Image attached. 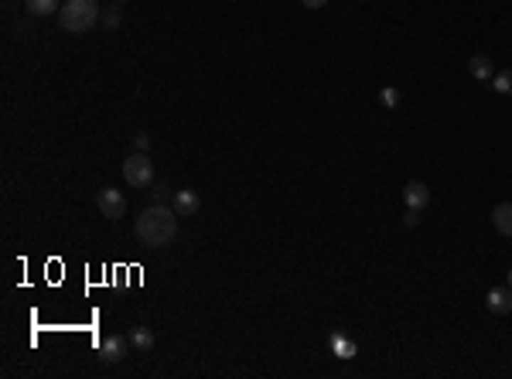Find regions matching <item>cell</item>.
Wrapping results in <instances>:
<instances>
[{"label": "cell", "instance_id": "cell-1", "mask_svg": "<svg viewBox=\"0 0 512 379\" xmlns=\"http://www.w3.org/2000/svg\"><path fill=\"white\" fill-rule=\"evenodd\" d=\"M178 212H174V205H168V202H157V205L144 208L140 212V219H137V240L144 242L147 250H164V246H171L174 242V236H178Z\"/></svg>", "mask_w": 512, "mask_h": 379}, {"label": "cell", "instance_id": "cell-2", "mask_svg": "<svg viewBox=\"0 0 512 379\" xmlns=\"http://www.w3.org/2000/svg\"><path fill=\"white\" fill-rule=\"evenodd\" d=\"M102 11H100V0H65L62 11H58V24L72 31V35H85L100 24Z\"/></svg>", "mask_w": 512, "mask_h": 379}, {"label": "cell", "instance_id": "cell-3", "mask_svg": "<svg viewBox=\"0 0 512 379\" xmlns=\"http://www.w3.org/2000/svg\"><path fill=\"white\" fill-rule=\"evenodd\" d=\"M123 178L130 181V188H154V161H151V154L134 151V154L123 161Z\"/></svg>", "mask_w": 512, "mask_h": 379}, {"label": "cell", "instance_id": "cell-4", "mask_svg": "<svg viewBox=\"0 0 512 379\" xmlns=\"http://www.w3.org/2000/svg\"><path fill=\"white\" fill-rule=\"evenodd\" d=\"M96 205H100L102 219H123L127 215V198H123V191L117 188H102L96 195Z\"/></svg>", "mask_w": 512, "mask_h": 379}, {"label": "cell", "instance_id": "cell-5", "mask_svg": "<svg viewBox=\"0 0 512 379\" xmlns=\"http://www.w3.org/2000/svg\"><path fill=\"white\" fill-rule=\"evenodd\" d=\"M130 356V338H123V335H106L100 345V359L106 362V365H117V362H123Z\"/></svg>", "mask_w": 512, "mask_h": 379}, {"label": "cell", "instance_id": "cell-6", "mask_svg": "<svg viewBox=\"0 0 512 379\" xmlns=\"http://www.w3.org/2000/svg\"><path fill=\"white\" fill-rule=\"evenodd\" d=\"M171 205H174V212L181 215V219H191L198 208H202V198H198V191H191V188H181V191H174V198H171Z\"/></svg>", "mask_w": 512, "mask_h": 379}, {"label": "cell", "instance_id": "cell-7", "mask_svg": "<svg viewBox=\"0 0 512 379\" xmlns=\"http://www.w3.org/2000/svg\"><path fill=\"white\" fill-rule=\"evenodd\" d=\"M403 202H407V208L424 212V208L430 205V188H427L424 181H407V185H403Z\"/></svg>", "mask_w": 512, "mask_h": 379}, {"label": "cell", "instance_id": "cell-8", "mask_svg": "<svg viewBox=\"0 0 512 379\" xmlns=\"http://www.w3.org/2000/svg\"><path fill=\"white\" fill-rule=\"evenodd\" d=\"M485 304H489L492 314H512V287H492Z\"/></svg>", "mask_w": 512, "mask_h": 379}, {"label": "cell", "instance_id": "cell-9", "mask_svg": "<svg viewBox=\"0 0 512 379\" xmlns=\"http://www.w3.org/2000/svg\"><path fill=\"white\" fill-rule=\"evenodd\" d=\"M468 72L475 75L478 82H489L495 75V65H492V58L489 55H471V62H468Z\"/></svg>", "mask_w": 512, "mask_h": 379}, {"label": "cell", "instance_id": "cell-10", "mask_svg": "<svg viewBox=\"0 0 512 379\" xmlns=\"http://www.w3.org/2000/svg\"><path fill=\"white\" fill-rule=\"evenodd\" d=\"M492 223L502 236H509L512 240V202H502V205L492 208Z\"/></svg>", "mask_w": 512, "mask_h": 379}, {"label": "cell", "instance_id": "cell-11", "mask_svg": "<svg viewBox=\"0 0 512 379\" xmlns=\"http://www.w3.org/2000/svg\"><path fill=\"white\" fill-rule=\"evenodd\" d=\"M65 0H24V7L31 11L34 18H48V14H58Z\"/></svg>", "mask_w": 512, "mask_h": 379}, {"label": "cell", "instance_id": "cell-12", "mask_svg": "<svg viewBox=\"0 0 512 379\" xmlns=\"http://www.w3.org/2000/svg\"><path fill=\"white\" fill-rule=\"evenodd\" d=\"M130 345H134L137 352H151V348H154L151 328H134V335H130Z\"/></svg>", "mask_w": 512, "mask_h": 379}, {"label": "cell", "instance_id": "cell-13", "mask_svg": "<svg viewBox=\"0 0 512 379\" xmlns=\"http://www.w3.org/2000/svg\"><path fill=\"white\" fill-rule=\"evenodd\" d=\"M119 21H123V14H119V4H113L110 11H102L100 24H102V31H117V28H119Z\"/></svg>", "mask_w": 512, "mask_h": 379}, {"label": "cell", "instance_id": "cell-14", "mask_svg": "<svg viewBox=\"0 0 512 379\" xmlns=\"http://www.w3.org/2000/svg\"><path fill=\"white\" fill-rule=\"evenodd\" d=\"M492 86L502 92V96H512V69H506V72H495L492 75Z\"/></svg>", "mask_w": 512, "mask_h": 379}, {"label": "cell", "instance_id": "cell-15", "mask_svg": "<svg viewBox=\"0 0 512 379\" xmlns=\"http://www.w3.org/2000/svg\"><path fill=\"white\" fill-rule=\"evenodd\" d=\"M154 198H157V202H171V198H174V191H171V185L157 181V185H154Z\"/></svg>", "mask_w": 512, "mask_h": 379}, {"label": "cell", "instance_id": "cell-16", "mask_svg": "<svg viewBox=\"0 0 512 379\" xmlns=\"http://www.w3.org/2000/svg\"><path fill=\"white\" fill-rule=\"evenodd\" d=\"M134 147L147 154V151H151V134H144V130H140V134H134Z\"/></svg>", "mask_w": 512, "mask_h": 379}, {"label": "cell", "instance_id": "cell-17", "mask_svg": "<svg viewBox=\"0 0 512 379\" xmlns=\"http://www.w3.org/2000/svg\"><path fill=\"white\" fill-rule=\"evenodd\" d=\"M403 223H407L410 229H417V225H420V212H417V208H407V219H403Z\"/></svg>", "mask_w": 512, "mask_h": 379}, {"label": "cell", "instance_id": "cell-18", "mask_svg": "<svg viewBox=\"0 0 512 379\" xmlns=\"http://www.w3.org/2000/svg\"><path fill=\"white\" fill-rule=\"evenodd\" d=\"M383 103L396 106V103H400V92H396V89H386V92H383Z\"/></svg>", "mask_w": 512, "mask_h": 379}, {"label": "cell", "instance_id": "cell-19", "mask_svg": "<svg viewBox=\"0 0 512 379\" xmlns=\"http://www.w3.org/2000/svg\"><path fill=\"white\" fill-rule=\"evenodd\" d=\"M301 4H304V7H311V11H318V7H324L328 0H301Z\"/></svg>", "mask_w": 512, "mask_h": 379}, {"label": "cell", "instance_id": "cell-20", "mask_svg": "<svg viewBox=\"0 0 512 379\" xmlns=\"http://www.w3.org/2000/svg\"><path fill=\"white\" fill-rule=\"evenodd\" d=\"M113 4H119V7H123V4H127V0H113Z\"/></svg>", "mask_w": 512, "mask_h": 379}, {"label": "cell", "instance_id": "cell-21", "mask_svg": "<svg viewBox=\"0 0 512 379\" xmlns=\"http://www.w3.org/2000/svg\"><path fill=\"white\" fill-rule=\"evenodd\" d=\"M509 287H512V270H509Z\"/></svg>", "mask_w": 512, "mask_h": 379}]
</instances>
